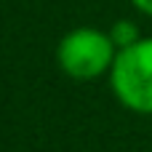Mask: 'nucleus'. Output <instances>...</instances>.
I'll use <instances>...</instances> for the list:
<instances>
[{"mask_svg": "<svg viewBox=\"0 0 152 152\" xmlns=\"http://www.w3.org/2000/svg\"><path fill=\"white\" fill-rule=\"evenodd\" d=\"M115 56L118 48L110 32H102L96 27L69 29L56 48V61L61 72L72 80H96L102 75H110Z\"/></svg>", "mask_w": 152, "mask_h": 152, "instance_id": "1", "label": "nucleus"}, {"mask_svg": "<svg viewBox=\"0 0 152 152\" xmlns=\"http://www.w3.org/2000/svg\"><path fill=\"white\" fill-rule=\"evenodd\" d=\"M110 88L126 110L152 115V37L118 51L110 69Z\"/></svg>", "mask_w": 152, "mask_h": 152, "instance_id": "2", "label": "nucleus"}, {"mask_svg": "<svg viewBox=\"0 0 152 152\" xmlns=\"http://www.w3.org/2000/svg\"><path fill=\"white\" fill-rule=\"evenodd\" d=\"M110 37H112L115 48H118V51H123V48L134 45L136 40H142L144 35L139 32V27H136L131 19H118V21L110 27Z\"/></svg>", "mask_w": 152, "mask_h": 152, "instance_id": "3", "label": "nucleus"}, {"mask_svg": "<svg viewBox=\"0 0 152 152\" xmlns=\"http://www.w3.org/2000/svg\"><path fill=\"white\" fill-rule=\"evenodd\" d=\"M136 11H142L144 16H152V0H131Z\"/></svg>", "mask_w": 152, "mask_h": 152, "instance_id": "4", "label": "nucleus"}]
</instances>
